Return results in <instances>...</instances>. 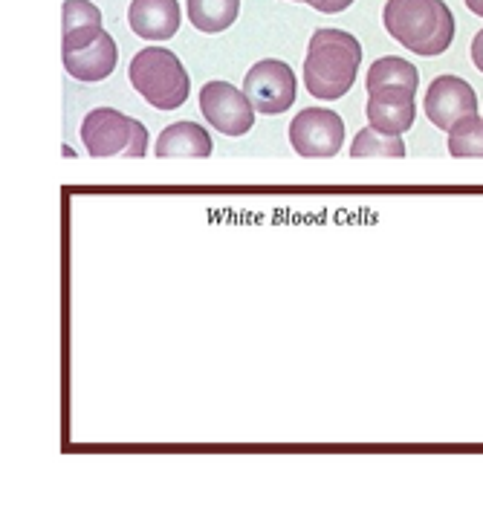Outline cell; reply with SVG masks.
Segmentation results:
<instances>
[{"mask_svg": "<svg viewBox=\"0 0 483 512\" xmlns=\"http://www.w3.org/2000/svg\"><path fill=\"white\" fill-rule=\"evenodd\" d=\"M362 64V44L345 29H316L304 58L307 93L333 102L348 96Z\"/></svg>", "mask_w": 483, "mask_h": 512, "instance_id": "6da1fadb", "label": "cell"}, {"mask_svg": "<svg viewBox=\"0 0 483 512\" xmlns=\"http://www.w3.org/2000/svg\"><path fill=\"white\" fill-rule=\"evenodd\" d=\"M382 24L405 50L426 58L446 53L455 41V15L443 0H388Z\"/></svg>", "mask_w": 483, "mask_h": 512, "instance_id": "7a4b0ae2", "label": "cell"}, {"mask_svg": "<svg viewBox=\"0 0 483 512\" xmlns=\"http://www.w3.org/2000/svg\"><path fill=\"white\" fill-rule=\"evenodd\" d=\"M134 90L157 110H177L186 105L191 79L177 55L165 47L139 50L128 67Z\"/></svg>", "mask_w": 483, "mask_h": 512, "instance_id": "3957f363", "label": "cell"}, {"mask_svg": "<svg viewBox=\"0 0 483 512\" xmlns=\"http://www.w3.org/2000/svg\"><path fill=\"white\" fill-rule=\"evenodd\" d=\"M81 142L90 157H131L139 160L148 151V128L113 108L90 110L81 122Z\"/></svg>", "mask_w": 483, "mask_h": 512, "instance_id": "277c9868", "label": "cell"}, {"mask_svg": "<svg viewBox=\"0 0 483 512\" xmlns=\"http://www.w3.org/2000/svg\"><path fill=\"white\" fill-rule=\"evenodd\" d=\"M290 142L304 160H330L342 151L345 122L327 108H307L290 122Z\"/></svg>", "mask_w": 483, "mask_h": 512, "instance_id": "5b68a950", "label": "cell"}, {"mask_svg": "<svg viewBox=\"0 0 483 512\" xmlns=\"http://www.w3.org/2000/svg\"><path fill=\"white\" fill-rule=\"evenodd\" d=\"M243 93L252 102V108L264 116L284 113L296 102V73L290 70V64L278 58H264L246 73Z\"/></svg>", "mask_w": 483, "mask_h": 512, "instance_id": "8992f818", "label": "cell"}, {"mask_svg": "<svg viewBox=\"0 0 483 512\" xmlns=\"http://www.w3.org/2000/svg\"><path fill=\"white\" fill-rule=\"evenodd\" d=\"M200 113L203 119L226 136H243L255 125V108L246 93L229 81H209L200 90Z\"/></svg>", "mask_w": 483, "mask_h": 512, "instance_id": "52a82bcc", "label": "cell"}, {"mask_svg": "<svg viewBox=\"0 0 483 512\" xmlns=\"http://www.w3.org/2000/svg\"><path fill=\"white\" fill-rule=\"evenodd\" d=\"M426 116L440 131H452L460 119L478 116V96L469 81L457 76H437L426 90Z\"/></svg>", "mask_w": 483, "mask_h": 512, "instance_id": "ba28073f", "label": "cell"}, {"mask_svg": "<svg viewBox=\"0 0 483 512\" xmlns=\"http://www.w3.org/2000/svg\"><path fill=\"white\" fill-rule=\"evenodd\" d=\"M128 24L145 41H168L180 29L177 0H134L128 9Z\"/></svg>", "mask_w": 483, "mask_h": 512, "instance_id": "9c48e42d", "label": "cell"}, {"mask_svg": "<svg viewBox=\"0 0 483 512\" xmlns=\"http://www.w3.org/2000/svg\"><path fill=\"white\" fill-rule=\"evenodd\" d=\"M160 160H206L212 157V134L197 122H174L157 139Z\"/></svg>", "mask_w": 483, "mask_h": 512, "instance_id": "30bf717a", "label": "cell"}, {"mask_svg": "<svg viewBox=\"0 0 483 512\" xmlns=\"http://www.w3.org/2000/svg\"><path fill=\"white\" fill-rule=\"evenodd\" d=\"M119 61V47L108 32H102L90 47L64 53V67L76 81H105L116 70Z\"/></svg>", "mask_w": 483, "mask_h": 512, "instance_id": "8fae6325", "label": "cell"}, {"mask_svg": "<svg viewBox=\"0 0 483 512\" xmlns=\"http://www.w3.org/2000/svg\"><path fill=\"white\" fill-rule=\"evenodd\" d=\"M368 122L382 134L403 136L417 116L414 96L408 93H368Z\"/></svg>", "mask_w": 483, "mask_h": 512, "instance_id": "7c38bea8", "label": "cell"}, {"mask_svg": "<svg viewBox=\"0 0 483 512\" xmlns=\"http://www.w3.org/2000/svg\"><path fill=\"white\" fill-rule=\"evenodd\" d=\"M64 53H76L90 47L105 29L102 12L90 0H67L64 3Z\"/></svg>", "mask_w": 483, "mask_h": 512, "instance_id": "4fadbf2b", "label": "cell"}, {"mask_svg": "<svg viewBox=\"0 0 483 512\" xmlns=\"http://www.w3.org/2000/svg\"><path fill=\"white\" fill-rule=\"evenodd\" d=\"M368 93H408L417 96L420 87V73L411 61L397 58V55H385L376 58L368 70Z\"/></svg>", "mask_w": 483, "mask_h": 512, "instance_id": "5bb4252c", "label": "cell"}, {"mask_svg": "<svg viewBox=\"0 0 483 512\" xmlns=\"http://www.w3.org/2000/svg\"><path fill=\"white\" fill-rule=\"evenodd\" d=\"M188 21L200 32H223L241 15V0H186Z\"/></svg>", "mask_w": 483, "mask_h": 512, "instance_id": "9a60e30c", "label": "cell"}, {"mask_svg": "<svg viewBox=\"0 0 483 512\" xmlns=\"http://www.w3.org/2000/svg\"><path fill=\"white\" fill-rule=\"evenodd\" d=\"M350 157L356 160H376V157H405V142L403 136L382 134L376 128H362L359 134L353 136V145H350Z\"/></svg>", "mask_w": 483, "mask_h": 512, "instance_id": "2e32d148", "label": "cell"}, {"mask_svg": "<svg viewBox=\"0 0 483 512\" xmlns=\"http://www.w3.org/2000/svg\"><path fill=\"white\" fill-rule=\"evenodd\" d=\"M449 154L457 160H483V119H460L449 131Z\"/></svg>", "mask_w": 483, "mask_h": 512, "instance_id": "e0dca14e", "label": "cell"}, {"mask_svg": "<svg viewBox=\"0 0 483 512\" xmlns=\"http://www.w3.org/2000/svg\"><path fill=\"white\" fill-rule=\"evenodd\" d=\"M353 0H313L310 6L316 9V12H324V15H336V12H345Z\"/></svg>", "mask_w": 483, "mask_h": 512, "instance_id": "ac0fdd59", "label": "cell"}, {"mask_svg": "<svg viewBox=\"0 0 483 512\" xmlns=\"http://www.w3.org/2000/svg\"><path fill=\"white\" fill-rule=\"evenodd\" d=\"M472 61H475V67L483 73V29L472 38Z\"/></svg>", "mask_w": 483, "mask_h": 512, "instance_id": "d6986e66", "label": "cell"}, {"mask_svg": "<svg viewBox=\"0 0 483 512\" xmlns=\"http://www.w3.org/2000/svg\"><path fill=\"white\" fill-rule=\"evenodd\" d=\"M463 3H466V9H469L472 15L483 18V0H463Z\"/></svg>", "mask_w": 483, "mask_h": 512, "instance_id": "ffe728a7", "label": "cell"}, {"mask_svg": "<svg viewBox=\"0 0 483 512\" xmlns=\"http://www.w3.org/2000/svg\"><path fill=\"white\" fill-rule=\"evenodd\" d=\"M296 3H313V0H296Z\"/></svg>", "mask_w": 483, "mask_h": 512, "instance_id": "44dd1931", "label": "cell"}]
</instances>
